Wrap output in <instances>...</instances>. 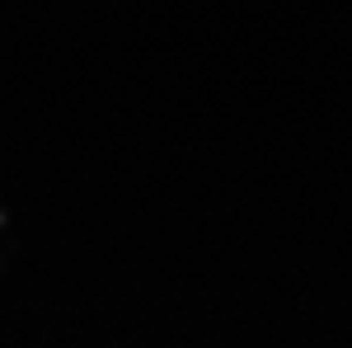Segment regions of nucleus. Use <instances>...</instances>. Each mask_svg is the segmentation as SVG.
Returning a JSON list of instances; mask_svg holds the SVG:
<instances>
[]
</instances>
